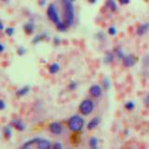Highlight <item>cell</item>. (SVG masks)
Here are the masks:
<instances>
[{
	"label": "cell",
	"instance_id": "6da1fadb",
	"mask_svg": "<svg viewBox=\"0 0 149 149\" xmlns=\"http://www.w3.org/2000/svg\"><path fill=\"white\" fill-rule=\"evenodd\" d=\"M74 0H62L63 6V12H64V24L70 27L74 21Z\"/></svg>",
	"mask_w": 149,
	"mask_h": 149
},
{
	"label": "cell",
	"instance_id": "7a4b0ae2",
	"mask_svg": "<svg viewBox=\"0 0 149 149\" xmlns=\"http://www.w3.org/2000/svg\"><path fill=\"white\" fill-rule=\"evenodd\" d=\"M84 125H85V121L82 116L78 115H74L70 118L67 121L68 129L71 130L72 132H81Z\"/></svg>",
	"mask_w": 149,
	"mask_h": 149
},
{
	"label": "cell",
	"instance_id": "3957f363",
	"mask_svg": "<svg viewBox=\"0 0 149 149\" xmlns=\"http://www.w3.org/2000/svg\"><path fill=\"white\" fill-rule=\"evenodd\" d=\"M93 109H94V104H93V102L90 99L83 100L80 102V104H79V107H78L79 113H80L82 116L91 115L93 112Z\"/></svg>",
	"mask_w": 149,
	"mask_h": 149
},
{
	"label": "cell",
	"instance_id": "277c9868",
	"mask_svg": "<svg viewBox=\"0 0 149 149\" xmlns=\"http://www.w3.org/2000/svg\"><path fill=\"white\" fill-rule=\"evenodd\" d=\"M47 14H48V18L54 23L55 25L62 22L60 20L59 14L57 12V9H56V7H55L54 4H49V5L48 9H47Z\"/></svg>",
	"mask_w": 149,
	"mask_h": 149
},
{
	"label": "cell",
	"instance_id": "5b68a950",
	"mask_svg": "<svg viewBox=\"0 0 149 149\" xmlns=\"http://www.w3.org/2000/svg\"><path fill=\"white\" fill-rule=\"evenodd\" d=\"M88 93L93 98H99L102 93V87L100 85H97V84H93L92 86H91L90 90H88Z\"/></svg>",
	"mask_w": 149,
	"mask_h": 149
},
{
	"label": "cell",
	"instance_id": "8992f818",
	"mask_svg": "<svg viewBox=\"0 0 149 149\" xmlns=\"http://www.w3.org/2000/svg\"><path fill=\"white\" fill-rule=\"evenodd\" d=\"M49 130L51 133L55 135H60L63 132V125L59 122H52L49 125Z\"/></svg>",
	"mask_w": 149,
	"mask_h": 149
},
{
	"label": "cell",
	"instance_id": "52a82bcc",
	"mask_svg": "<svg viewBox=\"0 0 149 149\" xmlns=\"http://www.w3.org/2000/svg\"><path fill=\"white\" fill-rule=\"evenodd\" d=\"M122 62H123L124 66L132 67L135 64V63H136V58H135V56H133L132 54H129V55L124 56V58L122 59Z\"/></svg>",
	"mask_w": 149,
	"mask_h": 149
},
{
	"label": "cell",
	"instance_id": "ba28073f",
	"mask_svg": "<svg viewBox=\"0 0 149 149\" xmlns=\"http://www.w3.org/2000/svg\"><path fill=\"white\" fill-rule=\"evenodd\" d=\"M10 126L17 130L18 132H23L25 130V124L21 119H12L10 121Z\"/></svg>",
	"mask_w": 149,
	"mask_h": 149
},
{
	"label": "cell",
	"instance_id": "9c48e42d",
	"mask_svg": "<svg viewBox=\"0 0 149 149\" xmlns=\"http://www.w3.org/2000/svg\"><path fill=\"white\" fill-rule=\"evenodd\" d=\"M51 143L49 140L46 139H40L39 142L36 143V148L37 149H51Z\"/></svg>",
	"mask_w": 149,
	"mask_h": 149
},
{
	"label": "cell",
	"instance_id": "30bf717a",
	"mask_svg": "<svg viewBox=\"0 0 149 149\" xmlns=\"http://www.w3.org/2000/svg\"><path fill=\"white\" fill-rule=\"evenodd\" d=\"M100 118H98V116H95V118H93L92 119L90 120V122L88 123L87 125V129L88 130H93L96 127H98V125L100 124Z\"/></svg>",
	"mask_w": 149,
	"mask_h": 149
},
{
	"label": "cell",
	"instance_id": "8fae6325",
	"mask_svg": "<svg viewBox=\"0 0 149 149\" xmlns=\"http://www.w3.org/2000/svg\"><path fill=\"white\" fill-rule=\"evenodd\" d=\"M40 139L41 138H38V137L34 138V139H31V140H29V141H27V142H25L24 143H23L22 146H21L20 149H30L31 146H33L34 144H36L37 143H38Z\"/></svg>",
	"mask_w": 149,
	"mask_h": 149
},
{
	"label": "cell",
	"instance_id": "7c38bea8",
	"mask_svg": "<svg viewBox=\"0 0 149 149\" xmlns=\"http://www.w3.org/2000/svg\"><path fill=\"white\" fill-rule=\"evenodd\" d=\"M23 30L26 33L27 35H32L35 31V24L32 22H26L24 25H23Z\"/></svg>",
	"mask_w": 149,
	"mask_h": 149
},
{
	"label": "cell",
	"instance_id": "4fadbf2b",
	"mask_svg": "<svg viewBox=\"0 0 149 149\" xmlns=\"http://www.w3.org/2000/svg\"><path fill=\"white\" fill-rule=\"evenodd\" d=\"M148 29H149V22L143 23V24H141L137 28V35L143 36L148 31Z\"/></svg>",
	"mask_w": 149,
	"mask_h": 149
},
{
	"label": "cell",
	"instance_id": "5bb4252c",
	"mask_svg": "<svg viewBox=\"0 0 149 149\" xmlns=\"http://www.w3.org/2000/svg\"><path fill=\"white\" fill-rule=\"evenodd\" d=\"M29 91H30V86H24L16 91V96L18 98L23 97V96H25Z\"/></svg>",
	"mask_w": 149,
	"mask_h": 149
},
{
	"label": "cell",
	"instance_id": "9a60e30c",
	"mask_svg": "<svg viewBox=\"0 0 149 149\" xmlns=\"http://www.w3.org/2000/svg\"><path fill=\"white\" fill-rule=\"evenodd\" d=\"M88 146H90L91 149H98L99 148V140L97 137L92 136L88 140Z\"/></svg>",
	"mask_w": 149,
	"mask_h": 149
},
{
	"label": "cell",
	"instance_id": "2e32d148",
	"mask_svg": "<svg viewBox=\"0 0 149 149\" xmlns=\"http://www.w3.org/2000/svg\"><path fill=\"white\" fill-rule=\"evenodd\" d=\"M3 135L4 138L6 140H9L12 136V130L10 128V126H6L3 129Z\"/></svg>",
	"mask_w": 149,
	"mask_h": 149
},
{
	"label": "cell",
	"instance_id": "e0dca14e",
	"mask_svg": "<svg viewBox=\"0 0 149 149\" xmlns=\"http://www.w3.org/2000/svg\"><path fill=\"white\" fill-rule=\"evenodd\" d=\"M46 37H47V34H46V33H42V34H39V35H37L36 36H35L34 39L32 40V42L34 44H37V43H39V42L45 40Z\"/></svg>",
	"mask_w": 149,
	"mask_h": 149
},
{
	"label": "cell",
	"instance_id": "ac0fdd59",
	"mask_svg": "<svg viewBox=\"0 0 149 149\" xmlns=\"http://www.w3.org/2000/svg\"><path fill=\"white\" fill-rule=\"evenodd\" d=\"M49 71L50 74H57L60 71V65L58 63H56L50 64L49 67Z\"/></svg>",
	"mask_w": 149,
	"mask_h": 149
},
{
	"label": "cell",
	"instance_id": "d6986e66",
	"mask_svg": "<svg viewBox=\"0 0 149 149\" xmlns=\"http://www.w3.org/2000/svg\"><path fill=\"white\" fill-rule=\"evenodd\" d=\"M106 5L112 11H116V9H118V6H116V3L115 2V0H108V1L106 2Z\"/></svg>",
	"mask_w": 149,
	"mask_h": 149
},
{
	"label": "cell",
	"instance_id": "ffe728a7",
	"mask_svg": "<svg viewBox=\"0 0 149 149\" xmlns=\"http://www.w3.org/2000/svg\"><path fill=\"white\" fill-rule=\"evenodd\" d=\"M114 59V56H113V53L112 52H106L105 56H104V63H110L112 61H113Z\"/></svg>",
	"mask_w": 149,
	"mask_h": 149
},
{
	"label": "cell",
	"instance_id": "44dd1931",
	"mask_svg": "<svg viewBox=\"0 0 149 149\" xmlns=\"http://www.w3.org/2000/svg\"><path fill=\"white\" fill-rule=\"evenodd\" d=\"M56 28H57V29L59 31H61V32H64L65 30L67 29V26L64 24L63 22H61L58 23V24H56Z\"/></svg>",
	"mask_w": 149,
	"mask_h": 149
},
{
	"label": "cell",
	"instance_id": "7402d4cb",
	"mask_svg": "<svg viewBox=\"0 0 149 149\" xmlns=\"http://www.w3.org/2000/svg\"><path fill=\"white\" fill-rule=\"evenodd\" d=\"M124 106H125V108L127 109V110L132 111V110H133V109H134L135 104H134V102H133L130 101V102H126Z\"/></svg>",
	"mask_w": 149,
	"mask_h": 149
},
{
	"label": "cell",
	"instance_id": "603a6c76",
	"mask_svg": "<svg viewBox=\"0 0 149 149\" xmlns=\"http://www.w3.org/2000/svg\"><path fill=\"white\" fill-rule=\"evenodd\" d=\"M77 88V84L74 81H71L68 84V90L69 91H74Z\"/></svg>",
	"mask_w": 149,
	"mask_h": 149
},
{
	"label": "cell",
	"instance_id": "cb8c5ba5",
	"mask_svg": "<svg viewBox=\"0 0 149 149\" xmlns=\"http://www.w3.org/2000/svg\"><path fill=\"white\" fill-rule=\"evenodd\" d=\"M25 52H26V49L24 48V47H22V46L19 47L18 49H17V53H18V55H20V56L24 55Z\"/></svg>",
	"mask_w": 149,
	"mask_h": 149
},
{
	"label": "cell",
	"instance_id": "d4e9b609",
	"mask_svg": "<svg viewBox=\"0 0 149 149\" xmlns=\"http://www.w3.org/2000/svg\"><path fill=\"white\" fill-rule=\"evenodd\" d=\"M5 33H6L7 36H11L14 34V28H12V27H8V28H6V29H5Z\"/></svg>",
	"mask_w": 149,
	"mask_h": 149
},
{
	"label": "cell",
	"instance_id": "484cf974",
	"mask_svg": "<svg viewBox=\"0 0 149 149\" xmlns=\"http://www.w3.org/2000/svg\"><path fill=\"white\" fill-rule=\"evenodd\" d=\"M51 149H63V144L59 143V142H56L54 143H52L51 146Z\"/></svg>",
	"mask_w": 149,
	"mask_h": 149
},
{
	"label": "cell",
	"instance_id": "4316f807",
	"mask_svg": "<svg viewBox=\"0 0 149 149\" xmlns=\"http://www.w3.org/2000/svg\"><path fill=\"white\" fill-rule=\"evenodd\" d=\"M102 85H104V90H108L110 87V82L108 78H104V81H102Z\"/></svg>",
	"mask_w": 149,
	"mask_h": 149
},
{
	"label": "cell",
	"instance_id": "83f0119b",
	"mask_svg": "<svg viewBox=\"0 0 149 149\" xmlns=\"http://www.w3.org/2000/svg\"><path fill=\"white\" fill-rule=\"evenodd\" d=\"M108 34L110 36H115L116 34V28L115 26H111L108 28Z\"/></svg>",
	"mask_w": 149,
	"mask_h": 149
},
{
	"label": "cell",
	"instance_id": "f1b7e54d",
	"mask_svg": "<svg viewBox=\"0 0 149 149\" xmlns=\"http://www.w3.org/2000/svg\"><path fill=\"white\" fill-rule=\"evenodd\" d=\"M116 54H118V58H120V59H123L124 58V53H123L122 49H118V50H116Z\"/></svg>",
	"mask_w": 149,
	"mask_h": 149
},
{
	"label": "cell",
	"instance_id": "f546056e",
	"mask_svg": "<svg viewBox=\"0 0 149 149\" xmlns=\"http://www.w3.org/2000/svg\"><path fill=\"white\" fill-rule=\"evenodd\" d=\"M5 108H6V102L0 99V110H4Z\"/></svg>",
	"mask_w": 149,
	"mask_h": 149
},
{
	"label": "cell",
	"instance_id": "4dcf8cb0",
	"mask_svg": "<svg viewBox=\"0 0 149 149\" xmlns=\"http://www.w3.org/2000/svg\"><path fill=\"white\" fill-rule=\"evenodd\" d=\"M118 2L121 4V5H127L130 2V0H118Z\"/></svg>",
	"mask_w": 149,
	"mask_h": 149
},
{
	"label": "cell",
	"instance_id": "1f68e13d",
	"mask_svg": "<svg viewBox=\"0 0 149 149\" xmlns=\"http://www.w3.org/2000/svg\"><path fill=\"white\" fill-rule=\"evenodd\" d=\"M53 42H54V44H55V45H59V44H60V42H61V40H60L59 37L56 36V37H54Z\"/></svg>",
	"mask_w": 149,
	"mask_h": 149
},
{
	"label": "cell",
	"instance_id": "d6a6232c",
	"mask_svg": "<svg viewBox=\"0 0 149 149\" xmlns=\"http://www.w3.org/2000/svg\"><path fill=\"white\" fill-rule=\"evenodd\" d=\"M4 50H5V46L0 43V52H3Z\"/></svg>",
	"mask_w": 149,
	"mask_h": 149
},
{
	"label": "cell",
	"instance_id": "836d02e7",
	"mask_svg": "<svg viewBox=\"0 0 149 149\" xmlns=\"http://www.w3.org/2000/svg\"><path fill=\"white\" fill-rule=\"evenodd\" d=\"M46 0H40V1H39V5H40V6H44V5L46 4Z\"/></svg>",
	"mask_w": 149,
	"mask_h": 149
},
{
	"label": "cell",
	"instance_id": "e575fe53",
	"mask_svg": "<svg viewBox=\"0 0 149 149\" xmlns=\"http://www.w3.org/2000/svg\"><path fill=\"white\" fill-rule=\"evenodd\" d=\"M4 30V24H3V22L0 21V31H2Z\"/></svg>",
	"mask_w": 149,
	"mask_h": 149
},
{
	"label": "cell",
	"instance_id": "d590c367",
	"mask_svg": "<svg viewBox=\"0 0 149 149\" xmlns=\"http://www.w3.org/2000/svg\"><path fill=\"white\" fill-rule=\"evenodd\" d=\"M88 2L91 4H95L97 2V0H88Z\"/></svg>",
	"mask_w": 149,
	"mask_h": 149
},
{
	"label": "cell",
	"instance_id": "8d00e7d4",
	"mask_svg": "<svg viewBox=\"0 0 149 149\" xmlns=\"http://www.w3.org/2000/svg\"><path fill=\"white\" fill-rule=\"evenodd\" d=\"M146 101H147V102L149 104V94L147 95V97H146Z\"/></svg>",
	"mask_w": 149,
	"mask_h": 149
},
{
	"label": "cell",
	"instance_id": "74e56055",
	"mask_svg": "<svg viewBox=\"0 0 149 149\" xmlns=\"http://www.w3.org/2000/svg\"><path fill=\"white\" fill-rule=\"evenodd\" d=\"M2 1H4V2H8V0H2Z\"/></svg>",
	"mask_w": 149,
	"mask_h": 149
}]
</instances>
